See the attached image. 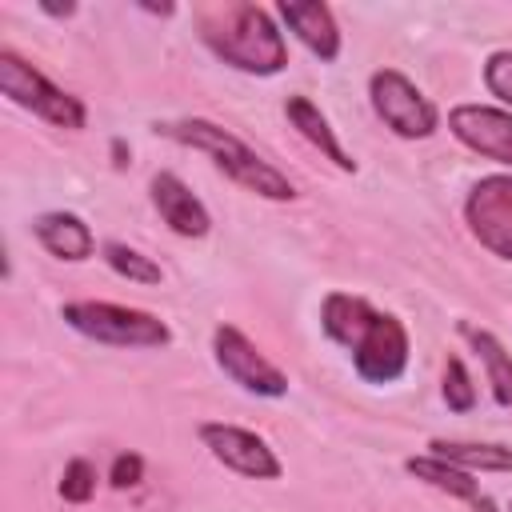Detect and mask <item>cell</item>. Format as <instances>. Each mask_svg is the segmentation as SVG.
I'll list each match as a JSON object with an SVG mask.
<instances>
[{"label": "cell", "mask_w": 512, "mask_h": 512, "mask_svg": "<svg viewBox=\"0 0 512 512\" xmlns=\"http://www.w3.org/2000/svg\"><path fill=\"white\" fill-rule=\"evenodd\" d=\"M144 480V456L140 452H116L112 456V468H108V484L116 492H128Z\"/></svg>", "instance_id": "cell-22"}, {"label": "cell", "mask_w": 512, "mask_h": 512, "mask_svg": "<svg viewBox=\"0 0 512 512\" xmlns=\"http://www.w3.org/2000/svg\"><path fill=\"white\" fill-rule=\"evenodd\" d=\"M276 16L284 20V28L320 60V64H332L336 56H340V48H344V36H340V24H336V16H332V8L328 4H320V0H280L276 4Z\"/></svg>", "instance_id": "cell-12"}, {"label": "cell", "mask_w": 512, "mask_h": 512, "mask_svg": "<svg viewBox=\"0 0 512 512\" xmlns=\"http://www.w3.org/2000/svg\"><path fill=\"white\" fill-rule=\"evenodd\" d=\"M0 92H4L16 108L40 116V120L52 124V128L80 132V128L88 124L84 100L72 96V92H64L60 84H52L36 64H28V60H24L20 52H12V48H0Z\"/></svg>", "instance_id": "cell-5"}, {"label": "cell", "mask_w": 512, "mask_h": 512, "mask_svg": "<svg viewBox=\"0 0 512 512\" xmlns=\"http://www.w3.org/2000/svg\"><path fill=\"white\" fill-rule=\"evenodd\" d=\"M196 24H200L204 48L236 72L276 76L288 68V40L276 28L272 12L260 4H248V0L212 4V8L196 12Z\"/></svg>", "instance_id": "cell-2"}, {"label": "cell", "mask_w": 512, "mask_h": 512, "mask_svg": "<svg viewBox=\"0 0 512 512\" xmlns=\"http://www.w3.org/2000/svg\"><path fill=\"white\" fill-rule=\"evenodd\" d=\"M440 396L448 404V412H472L476 408V384H472V372L460 356H448L444 360V380H440Z\"/></svg>", "instance_id": "cell-20"}, {"label": "cell", "mask_w": 512, "mask_h": 512, "mask_svg": "<svg viewBox=\"0 0 512 512\" xmlns=\"http://www.w3.org/2000/svg\"><path fill=\"white\" fill-rule=\"evenodd\" d=\"M40 12L56 16V20H68V16H76V4H40Z\"/></svg>", "instance_id": "cell-24"}, {"label": "cell", "mask_w": 512, "mask_h": 512, "mask_svg": "<svg viewBox=\"0 0 512 512\" xmlns=\"http://www.w3.org/2000/svg\"><path fill=\"white\" fill-rule=\"evenodd\" d=\"M472 512H500V504H496L492 496H484V492H480V496L472 500Z\"/></svg>", "instance_id": "cell-25"}, {"label": "cell", "mask_w": 512, "mask_h": 512, "mask_svg": "<svg viewBox=\"0 0 512 512\" xmlns=\"http://www.w3.org/2000/svg\"><path fill=\"white\" fill-rule=\"evenodd\" d=\"M100 260H104L120 280H128V284H164V268H160L152 256H144L140 248L124 244V240H104V244H100Z\"/></svg>", "instance_id": "cell-18"}, {"label": "cell", "mask_w": 512, "mask_h": 512, "mask_svg": "<svg viewBox=\"0 0 512 512\" xmlns=\"http://www.w3.org/2000/svg\"><path fill=\"white\" fill-rule=\"evenodd\" d=\"M428 452L464 468V472H512V444H496V440H428Z\"/></svg>", "instance_id": "cell-16"}, {"label": "cell", "mask_w": 512, "mask_h": 512, "mask_svg": "<svg viewBox=\"0 0 512 512\" xmlns=\"http://www.w3.org/2000/svg\"><path fill=\"white\" fill-rule=\"evenodd\" d=\"M152 132L164 136V140H176V144H184V148H192V152H204L232 184H240L244 192L260 196V200L284 204V200H296V196H300L296 184H292L276 164H268L256 148H248L240 136H232L228 128H220V124L208 120V116L156 120Z\"/></svg>", "instance_id": "cell-3"}, {"label": "cell", "mask_w": 512, "mask_h": 512, "mask_svg": "<svg viewBox=\"0 0 512 512\" xmlns=\"http://www.w3.org/2000/svg\"><path fill=\"white\" fill-rule=\"evenodd\" d=\"M464 224L472 240L496 260H512V172L480 176L464 196Z\"/></svg>", "instance_id": "cell-8"}, {"label": "cell", "mask_w": 512, "mask_h": 512, "mask_svg": "<svg viewBox=\"0 0 512 512\" xmlns=\"http://www.w3.org/2000/svg\"><path fill=\"white\" fill-rule=\"evenodd\" d=\"M140 8H144V12H152V16H172V12H176L172 4H160V8H156V4H140Z\"/></svg>", "instance_id": "cell-26"}, {"label": "cell", "mask_w": 512, "mask_h": 512, "mask_svg": "<svg viewBox=\"0 0 512 512\" xmlns=\"http://www.w3.org/2000/svg\"><path fill=\"white\" fill-rule=\"evenodd\" d=\"M212 360L216 368L244 388L248 396H264V400H280L288 396V376L236 328V324H216L212 328Z\"/></svg>", "instance_id": "cell-7"}, {"label": "cell", "mask_w": 512, "mask_h": 512, "mask_svg": "<svg viewBox=\"0 0 512 512\" xmlns=\"http://www.w3.org/2000/svg\"><path fill=\"white\" fill-rule=\"evenodd\" d=\"M484 88L496 96L504 108H512V48H496L484 60Z\"/></svg>", "instance_id": "cell-21"}, {"label": "cell", "mask_w": 512, "mask_h": 512, "mask_svg": "<svg viewBox=\"0 0 512 512\" xmlns=\"http://www.w3.org/2000/svg\"><path fill=\"white\" fill-rule=\"evenodd\" d=\"M284 116H288V124L324 156V160H332L340 172H356V160L344 152V144L336 140V132H332V124H328V116L308 100V96H300V92H292V96H284Z\"/></svg>", "instance_id": "cell-14"}, {"label": "cell", "mask_w": 512, "mask_h": 512, "mask_svg": "<svg viewBox=\"0 0 512 512\" xmlns=\"http://www.w3.org/2000/svg\"><path fill=\"white\" fill-rule=\"evenodd\" d=\"M460 340H468V348L480 356L484 364V376H488V388H492V400L500 408H512V352L504 348V340L492 332V328H480L472 320H460L456 324Z\"/></svg>", "instance_id": "cell-15"}, {"label": "cell", "mask_w": 512, "mask_h": 512, "mask_svg": "<svg viewBox=\"0 0 512 512\" xmlns=\"http://www.w3.org/2000/svg\"><path fill=\"white\" fill-rule=\"evenodd\" d=\"M60 320L96 344L108 348H164L172 344V328L144 308L112 304V300H68L60 304Z\"/></svg>", "instance_id": "cell-4"}, {"label": "cell", "mask_w": 512, "mask_h": 512, "mask_svg": "<svg viewBox=\"0 0 512 512\" xmlns=\"http://www.w3.org/2000/svg\"><path fill=\"white\" fill-rule=\"evenodd\" d=\"M508 512H512V500H508Z\"/></svg>", "instance_id": "cell-27"}, {"label": "cell", "mask_w": 512, "mask_h": 512, "mask_svg": "<svg viewBox=\"0 0 512 512\" xmlns=\"http://www.w3.org/2000/svg\"><path fill=\"white\" fill-rule=\"evenodd\" d=\"M96 484H100L96 464H92L88 456H72V460L64 464L60 480H56V492H60L64 504H88V500L96 496Z\"/></svg>", "instance_id": "cell-19"}, {"label": "cell", "mask_w": 512, "mask_h": 512, "mask_svg": "<svg viewBox=\"0 0 512 512\" xmlns=\"http://www.w3.org/2000/svg\"><path fill=\"white\" fill-rule=\"evenodd\" d=\"M404 472L416 476L420 484H428V488L452 496V500H468V504H472V500L480 496V480H476L472 472H464V468H456V464H448V460H440V456H432V452L408 456V460H404Z\"/></svg>", "instance_id": "cell-17"}, {"label": "cell", "mask_w": 512, "mask_h": 512, "mask_svg": "<svg viewBox=\"0 0 512 512\" xmlns=\"http://www.w3.org/2000/svg\"><path fill=\"white\" fill-rule=\"evenodd\" d=\"M32 236L40 240V248H44L52 260H64V264H84L88 256H96V236H92V228L84 224V216L64 212V208L40 212V216L32 220Z\"/></svg>", "instance_id": "cell-13"}, {"label": "cell", "mask_w": 512, "mask_h": 512, "mask_svg": "<svg viewBox=\"0 0 512 512\" xmlns=\"http://www.w3.org/2000/svg\"><path fill=\"white\" fill-rule=\"evenodd\" d=\"M320 328L340 344L364 384H396L408 372L412 340L400 316L380 312L372 300L352 292H328L320 300Z\"/></svg>", "instance_id": "cell-1"}, {"label": "cell", "mask_w": 512, "mask_h": 512, "mask_svg": "<svg viewBox=\"0 0 512 512\" xmlns=\"http://www.w3.org/2000/svg\"><path fill=\"white\" fill-rule=\"evenodd\" d=\"M368 104L400 140H428L440 128V108L400 68H376L368 76Z\"/></svg>", "instance_id": "cell-6"}, {"label": "cell", "mask_w": 512, "mask_h": 512, "mask_svg": "<svg viewBox=\"0 0 512 512\" xmlns=\"http://www.w3.org/2000/svg\"><path fill=\"white\" fill-rule=\"evenodd\" d=\"M448 132L476 156L512 168V112L496 104H456L448 108Z\"/></svg>", "instance_id": "cell-10"}, {"label": "cell", "mask_w": 512, "mask_h": 512, "mask_svg": "<svg viewBox=\"0 0 512 512\" xmlns=\"http://www.w3.org/2000/svg\"><path fill=\"white\" fill-rule=\"evenodd\" d=\"M108 148H112V168H116V172H124V168L132 164V148L124 144V136H112V144H108Z\"/></svg>", "instance_id": "cell-23"}, {"label": "cell", "mask_w": 512, "mask_h": 512, "mask_svg": "<svg viewBox=\"0 0 512 512\" xmlns=\"http://www.w3.org/2000/svg\"><path fill=\"white\" fill-rule=\"evenodd\" d=\"M196 440L208 448V456L216 464H224L236 476H248V480H280L284 476V464H280L276 448L264 436H256L252 428L224 424V420H204V424H196Z\"/></svg>", "instance_id": "cell-9"}, {"label": "cell", "mask_w": 512, "mask_h": 512, "mask_svg": "<svg viewBox=\"0 0 512 512\" xmlns=\"http://www.w3.org/2000/svg\"><path fill=\"white\" fill-rule=\"evenodd\" d=\"M148 200H152L156 216L168 224V232H176L184 240H200L212 232V216H208L204 200L176 172H156L148 180Z\"/></svg>", "instance_id": "cell-11"}]
</instances>
